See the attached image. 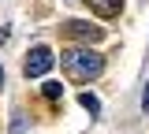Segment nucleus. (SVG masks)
<instances>
[{
    "label": "nucleus",
    "instance_id": "7ed1b4c3",
    "mask_svg": "<svg viewBox=\"0 0 149 134\" xmlns=\"http://www.w3.org/2000/svg\"><path fill=\"white\" fill-rule=\"evenodd\" d=\"M63 34L82 37V41H101V37H104V30H97V26H90V22H67V26H63Z\"/></svg>",
    "mask_w": 149,
    "mask_h": 134
},
{
    "label": "nucleus",
    "instance_id": "6e6552de",
    "mask_svg": "<svg viewBox=\"0 0 149 134\" xmlns=\"http://www.w3.org/2000/svg\"><path fill=\"white\" fill-rule=\"evenodd\" d=\"M142 112L149 115V82H146V93H142Z\"/></svg>",
    "mask_w": 149,
    "mask_h": 134
},
{
    "label": "nucleus",
    "instance_id": "20e7f679",
    "mask_svg": "<svg viewBox=\"0 0 149 134\" xmlns=\"http://www.w3.org/2000/svg\"><path fill=\"white\" fill-rule=\"evenodd\" d=\"M86 4H93L101 15H119V8H123V0H86Z\"/></svg>",
    "mask_w": 149,
    "mask_h": 134
},
{
    "label": "nucleus",
    "instance_id": "f257e3e1",
    "mask_svg": "<svg viewBox=\"0 0 149 134\" xmlns=\"http://www.w3.org/2000/svg\"><path fill=\"white\" fill-rule=\"evenodd\" d=\"M60 63H63V71L71 78H78V82H90V78H97L104 71V56L93 52V49H67V52L60 56Z\"/></svg>",
    "mask_w": 149,
    "mask_h": 134
},
{
    "label": "nucleus",
    "instance_id": "423d86ee",
    "mask_svg": "<svg viewBox=\"0 0 149 134\" xmlns=\"http://www.w3.org/2000/svg\"><path fill=\"white\" fill-rule=\"evenodd\" d=\"M41 93L49 97V101H60V97H63V86H60V82H45V86H41Z\"/></svg>",
    "mask_w": 149,
    "mask_h": 134
},
{
    "label": "nucleus",
    "instance_id": "39448f33",
    "mask_svg": "<svg viewBox=\"0 0 149 134\" xmlns=\"http://www.w3.org/2000/svg\"><path fill=\"white\" fill-rule=\"evenodd\" d=\"M78 104H82V108H86L90 115H97V112H101V101H97L90 90H86V93H78Z\"/></svg>",
    "mask_w": 149,
    "mask_h": 134
},
{
    "label": "nucleus",
    "instance_id": "f03ea898",
    "mask_svg": "<svg viewBox=\"0 0 149 134\" xmlns=\"http://www.w3.org/2000/svg\"><path fill=\"white\" fill-rule=\"evenodd\" d=\"M52 49L49 45H34L30 49V56H26V63H22V71H26V78H41V75H49L52 71Z\"/></svg>",
    "mask_w": 149,
    "mask_h": 134
},
{
    "label": "nucleus",
    "instance_id": "1a4fd4ad",
    "mask_svg": "<svg viewBox=\"0 0 149 134\" xmlns=\"http://www.w3.org/2000/svg\"><path fill=\"white\" fill-rule=\"evenodd\" d=\"M0 86H4V67H0Z\"/></svg>",
    "mask_w": 149,
    "mask_h": 134
},
{
    "label": "nucleus",
    "instance_id": "0eeeda50",
    "mask_svg": "<svg viewBox=\"0 0 149 134\" xmlns=\"http://www.w3.org/2000/svg\"><path fill=\"white\" fill-rule=\"evenodd\" d=\"M26 131V123H22V115H15V123H11V134H22Z\"/></svg>",
    "mask_w": 149,
    "mask_h": 134
}]
</instances>
